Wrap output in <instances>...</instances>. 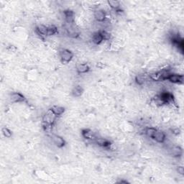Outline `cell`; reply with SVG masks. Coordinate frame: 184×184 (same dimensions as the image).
I'll use <instances>...</instances> for the list:
<instances>
[{
  "instance_id": "1",
  "label": "cell",
  "mask_w": 184,
  "mask_h": 184,
  "mask_svg": "<svg viewBox=\"0 0 184 184\" xmlns=\"http://www.w3.org/2000/svg\"><path fill=\"white\" fill-rule=\"evenodd\" d=\"M59 55H60V58L63 63H69L74 57L73 53L67 49L60 50Z\"/></svg>"
},
{
  "instance_id": "2",
  "label": "cell",
  "mask_w": 184,
  "mask_h": 184,
  "mask_svg": "<svg viewBox=\"0 0 184 184\" xmlns=\"http://www.w3.org/2000/svg\"><path fill=\"white\" fill-rule=\"evenodd\" d=\"M56 117H57V116L53 113L51 109H49V110L45 113V115L43 116V118H42V122H43L44 124L53 125V124L54 123Z\"/></svg>"
},
{
  "instance_id": "3",
  "label": "cell",
  "mask_w": 184,
  "mask_h": 184,
  "mask_svg": "<svg viewBox=\"0 0 184 184\" xmlns=\"http://www.w3.org/2000/svg\"><path fill=\"white\" fill-rule=\"evenodd\" d=\"M167 80L173 83H183V76L176 74H171L168 76Z\"/></svg>"
},
{
  "instance_id": "4",
  "label": "cell",
  "mask_w": 184,
  "mask_h": 184,
  "mask_svg": "<svg viewBox=\"0 0 184 184\" xmlns=\"http://www.w3.org/2000/svg\"><path fill=\"white\" fill-rule=\"evenodd\" d=\"M51 139H52L53 142L54 143V145L56 146V147H59V148H61L66 144V142L63 140V137H61L60 136L57 135H53L51 136Z\"/></svg>"
},
{
  "instance_id": "5",
  "label": "cell",
  "mask_w": 184,
  "mask_h": 184,
  "mask_svg": "<svg viewBox=\"0 0 184 184\" xmlns=\"http://www.w3.org/2000/svg\"><path fill=\"white\" fill-rule=\"evenodd\" d=\"M10 100H11L12 102L14 103H19V102H24V101H26L25 97L22 95L20 93H12V94L10 95Z\"/></svg>"
},
{
  "instance_id": "6",
  "label": "cell",
  "mask_w": 184,
  "mask_h": 184,
  "mask_svg": "<svg viewBox=\"0 0 184 184\" xmlns=\"http://www.w3.org/2000/svg\"><path fill=\"white\" fill-rule=\"evenodd\" d=\"M153 139H154L157 142L162 143L165 140V134L161 130H157L155 132L154 135H153Z\"/></svg>"
},
{
  "instance_id": "7",
  "label": "cell",
  "mask_w": 184,
  "mask_h": 184,
  "mask_svg": "<svg viewBox=\"0 0 184 184\" xmlns=\"http://www.w3.org/2000/svg\"><path fill=\"white\" fill-rule=\"evenodd\" d=\"M94 16L97 21H98V22H103L106 18V14L104 12V10H98L94 12Z\"/></svg>"
},
{
  "instance_id": "8",
  "label": "cell",
  "mask_w": 184,
  "mask_h": 184,
  "mask_svg": "<svg viewBox=\"0 0 184 184\" xmlns=\"http://www.w3.org/2000/svg\"><path fill=\"white\" fill-rule=\"evenodd\" d=\"M66 21L68 25H72L74 22V14L71 10H66L64 12Z\"/></svg>"
},
{
  "instance_id": "9",
  "label": "cell",
  "mask_w": 184,
  "mask_h": 184,
  "mask_svg": "<svg viewBox=\"0 0 184 184\" xmlns=\"http://www.w3.org/2000/svg\"><path fill=\"white\" fill-rule=\"evenodd\" d=\"M171 153L174 157H181L183 155V149L180 146H174L171 148Z\"/></svg>"
},
{
  "instance_id": "10",
  "label": "cell",
  "mask_w": 184,
  "mask_h": 184,
  "mask_svg": "<svg viewBox=\"0 0 184 184\" xmlns=\"http://www.w3.org/2000/svg\"><path fill=\"white\" fill-rule=\"evenodd\" d=\"M36 32L39 35L47 36L48 35V27L43 25H39L36 27Z\"/></svg>"
},
{
  "instance_id": "11",
  "label": "cell",
  "mask_w": 184,
  "mask_h": 184,
  "mask_svg": "<svg viewBox=\"0 0 184 184\" xmlns=\"http://www.w3.org/2000/svg\"><path fill=\"white\" fill-rule=\"evenodd\" d=\"M103 40H104V39H103L102 35H101L100 32L95 33L92 35V41L96 45H99V44H101Z\"/></svg>"
},
{
  "instance_id": "12",
  "label": "cell",
  "mask_w": 184,
  "mask_h": 184,
  "mask_svg": "<svg viewBox=\"0 0 184 184\" xmlns=\"http://www.w3.org/2000/svg\"><path fill=\"white\" fill-rule=\"evenodd\" d=\"M108 4L112 10H115L116 12H119L121 10V4L119 1L111 0V1H108Z\"/></svg>"
},
{
  "instance_id": "13",
  "label": "cell",
  "mask_w": 184,
  "mask_h": 184,
  "mask_svg": "<svg viewBox=\"0 0 184 184\" xmlns=\"http://www.w3.org/2000/svg\"><path fill=\"white\" fill-rule=\"evenodd\" d=\"M51 111L56 115V116H60V115H63V112H64L65 109L62 106H53L51 108Z\"/></svg>"
},
{
  "instance_id": "14",
  "label": "cell",
  "mask_w": 184,
  "mask_h": 184,
  "mask_svg": "<svg viewBox=\"0 0 184 184\" xmlns=\"http://www.w3.org/2000/svg\"><path fill=\"white\" fill-rule=\"evenodd\" d=\"M83 89H82V87H81L80 86H75L72 90L73 96L75 97H81V96L82 95V94H83Z\"/></svg>"
},
{
  "instance_id": "15",
  "label": "cell",
  "mask_w": 184,
  "mask_h": 184,
  "mask_svg": "<svg viewBox=\"0 0 184 184\" xmlns=\"http://www.w3.org/2000/svg\"><path fill=\"white\" fill-rule=\"evenodd\" d=\"M96 142L97 144H98L99 145L101 146V147H108L109 145H110V142L108 141L107 140L104 139V138H97L96 140Z\"/></svg>"
},
{
  "instance_id": "16",
  "label": "cell",
  "mask_w": 184,
  "mask_h": 184,
  "mask_svg": "<svg viewBox=\"0 0 184 184\" xmlns=\"http://www.w3.org/2000/svg\"><path fill=\"white\" fill-rule=\"evenodd\" d=\"M89 71V67L87 64H80L77 67V71L78 74H85Z\"/></svg>"
},
{
  "instance_id": "17",
  "label": "cell",
  "mask_w": 184,
  "mask_h": 184,
  "mask_svg": "<svg viewBox=\"0 0 184 184\" xmlns=\"http://www.w3.org/2000/svg\"><path fill=\"white\" fill-rule=\"evenodd\" d=\"M156 130H156V128H153V127H148V128L146 129L145 134L147 135V137H149L150 138H153V135H154Z\"/></svg>"
},
{
  "instance_id": "18",
  "label": "cell",
  "mask_w": 184,
  "mask_h": 184,
  "mask_svg": "<svg viewBox=\"0 0 184 184\" xmlns=\"http://www.w3.org/2000/svg\"><path fill=\"white\" fill-rule=\"evenodd\" d=\"M58 31L57 27L54 25H51V26L48 27V35L51 36L53 35L56 34Z\"/></svg>"
},
{
  "instance_id": "19",
  "label": "cell",
  "mask_w": 184,
  "mask_h": 184,
  "mask_svg": "<svg viewBox=\"0 0 184 184\" xmlns=\"http://www.w3.org/2000/svg\"><path fill=\"white\" fill-rule=\"evenodd\" d=\"M135 81H136V83H137L138 85L141 86V85L144 84V83H145V78L144 76H142V75L137 76L136 78H135Z\"/></svg>"
},
{
  "instance_id": "20",
  "label": "cell",
  "mask_w": 184,
  "mask_h": 184,
  "mask_svg": "<svg viewBox=\"0 0 184 184\" xmlns=\"http://www.w3.org/2000/svg\"><path fill=\"white\" fill-rule=\"evenodd\" d=\"M2 133L5 137H8V138L11 137L12 135V132L10 131L8 128H6V127H4V128L2 129Z\"/></svg>"
},
{
  "instance_id": "21",
  "label": "cell",
  "mask_w": 184,
  "mask_h": 184,
  "mask_svg": "<svg viewBox=\"0 0 184 184\" xmlns=\"http://www.w3.org/2000/svg\"><path fill=\"white\" fill-rule=\"evenodd\" d=\"M100 33H101V35H102V37H103V39H104V40H109L111 38V35L109 34L108 32L102 30V31H100Z\"/></svg>"
},
{
  "instance_id": "22",
  "label": "cell",
  "mask_w": 184,
  "mask_h": 184,
  "mask_svg": "<svg viewBox=\"0 0 184 184\" xmlns=\"http://www.w3.org/2000/svg\"><path fill=\"white\" fill-rule=\"evenodd\" d=\"M83 135L84 136L85 138H88V139H91L92 137L93 136V134L92 132L90 131V130H84L83 132Z\"/></svg>"
},
{
  "instance_id": "23",
  "label": "cell",
  "mask_w": 184,
  "mask_h": 184,
  "mask_svg": "<svg viewBox=\"0 0 184 184\" xmlns=\"http://www.w3.org/2000/svg\"><path fill=\"white\" fill-rule=\"evenodd\" d=\"M177 171H178V172L179 174L184 175V168H183V166H178Z\"/></svg>"
},
{
  "instance_id": "24",
  "label": "cell",
  "mask_w": 184,
  "mask_h": 184,
  "mask_svg": "<svg viewBox=\"0 0 184 184\" xmlns=\"http://www.w3.org/2000/svg\"><path fill=\"white\" fill-rule=\"evenodd\" d=\"M173 134H175V135H178L179 133H180V130L179 129H175L174 130H173Z\"/></svg>"
}]
</instances>
